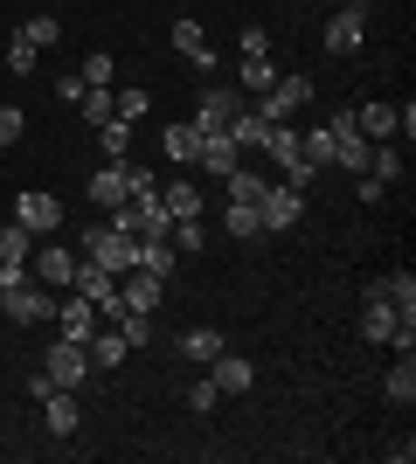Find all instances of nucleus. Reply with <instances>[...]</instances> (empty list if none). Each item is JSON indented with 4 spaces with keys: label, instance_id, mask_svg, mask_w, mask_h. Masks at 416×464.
I'll use <instances>...</instances> for the list:
<instances>
[{
    "label": "nucleus",
    "instance_id": "1",
    "mask_svg": "<svg viewBox=\"0 0 416 464\" xmlns=\"http://www.w3.org/2000/svg\"><path fill=\"white\" fill-rule=\"evenodd\" d=\"M83 256H91V264H104L111 277H125V271H139V236L98 222V229H83Z\"/></svg>",
    "mask_w": 416,
    "mask_h": 464
},
{
    "label": "nucleus",
    "instance_id": "2",
    "mask_svg": "<svg viewBox=\"0 0 416 464\" xmlns=\"http://www.w3.org/2000/svg\"><path fill=\"white\" fill-rule=\"evenodd\" d=\"M0 312H7L15 326H42V319H56V298H49V285H42V277L21 271L15 285L0 291Z\"/></svg>",
    "mask_w": 416,
    "mask_h": 464
},
{
    "label": "nucleus",
    "instance_id": "3",
    "mask_svg": "<svg viewBox=\"0 0 416 464\" xmlns=\"http://www.w3.org/2000/svg\"><path fill=\"white\" fill-rule=\"evenodd\" d=\"M305 104H313V77H285V70H277V83L271 91H257V104H250V111L257 118H271V125H292V111H305Z\"/></svg>",
    "mask_w": 416,
    "mask_h": 464
},
{
    "label": "nucleus",
    "instance_id": "4",
    "mask_svg": "<svg viewBox=\"0 0 416 464\" xmlns=\"http://www.w3.org/2000/svg\"><path fill=\"white\" fill-rule=\"evenodd\" d=\"M42 374L56 388H83L91 382V353H83V340H56V347L42 353Z\"/></svg>",
    "mask_w": 416,
    "mask_h": 464
},
{
    "label": "nucleus",
    "instance_id": "5",
    "mask_svg": "<svg viewBox=\"0 0 416 464\" xmlns=\"http://www.w3.org/2000/svg\"><path fill=\"white\" fill-rule=\"evenodd\" d=\"M368 7H375V0H347V7L326 21V56H354V49H361V35H368Z\"/></svg>",
    "mask_w": 416,
    "mask_h": 464
},
{
    "label": "nucleus",
    "instance_id": "6",
    "mask_svg": "<svg viewBox=\"0 0 416 464\" xmlns=\"http://www.w3.org/2000/svg\"><path fill=\"white\" fill-rule=\"evenodd\" d=\"M396 326H416V319H402V312L389 305V291H382V277H375V285H368V305H361V340H382V347H389Z\"/></svg>",
    "mask_w": 416,
    "mask_h": 464
},
{
    "label": "nucleus",
    "instance_id": "7",
    "mask_svg": "<svg viewBox=\"0 0 416 464\" xmlns=\"http://www.w3.org/2000/svg\"><path fill=\"white\" fill-rule=\"evenodd\" d=\"M15 222H21L28 236H56V229H63V201H56V194H42V188H28V194L15 201Z\"/></svg>",
    "mask_w": 416,
    "mask_h": 464
},
{
    "label": "nucleus",
    "instance_id": "8",
    "mask_svg": "<svg viewBox=\"0 0 416 464\" xmlns=\"http://www.w3.org/2000/svg\"><path fill=\"white\" fill-rule=\"evenodd\" d=\"M237 111H243V104H237V91H229V83H208L188 125H195V132H229V118H237Z\"/></svg>",
    "mask_w": 416,
    "mask_h": 464
},
{
    "label": "nucleus",
    "instance_id": "9",
    "mask_svg": "<svg viewBox=\"0 0 416 464\" xmlns=\"http://www.w3.org/2000/svg\"><path fill=\"white\" fill-rule=\"evenodd\" d=\"M28 277H42V285L49 291H70V277H77V250H70V243H42L35 256H28Z\"/></svg>",
    "mask_w": 416,
    "mask_h": 464
},
{
    "label": "nucleus",
    "instance_id": "10",
    "mask_svg": "<svg viewBox=\"0 0 416 464\" xmlns=\"http://www.w3.org/2000/svg\"><path fill=\"white\" fill-rule=\"evenodd\" d=\"M257 215H264V229H292L298 215H305V188H264Z\"/></svg>",
    "mask_w": 416,
    "mask_h": 464
},
{
    "label": "nucleus",
    "instance_id": "11",
    "mask_svg": "<svg viewBox=\"0 0 416 464\" xmlns=\"http://www.w3.org/2000/svg\"><path fill=\"white\" fill-rule=\"evenodd\" d=\"M42 423H49V437H77V423H83L77 395H70V388H49V395H42Z\"/></svg>",
    "mask_w": 416,
    "mask_h": 464
},
{
    "label": "nucleus",
    "instance_id": "12",
    "mask_svg": "<svg viewBox=\"0 0 416 464\" xmlns=\"http://www.w3.org/2000/svg\"><path fill=\"white\" fill-rule=\"evenodd\" d=\"M208 382H216L222 395H243V388L257 382V368H250V361H243V353H229V347H222L216 361H208Z\"/></svg>",
    "mask_w": 416,
    "mask_h": 464
},
{
    "label": "nucleus",
    "instance_id": "13",
    "mask_svg": "<svg viewBox=\"0 0 416 464\" xmlns=\"http://www.w3.org/2000/svg\"><path fill=\"white\" fill-rule=\"evenodd\" d=\"M56 319H63V340H91V333H98V305H91L83 291H70V298H63Z\"/></svg>",
    "mask_w": 416,
    "mask_h": 464
},
{
    "label": "nucleus",
    "instance_id": "14",
    "mask_svg": "<svg viewBox=\"0 0 416 464\" xmlns=\"http://www.w3.org/2000/svg\"><path fill=\"white\" fill-rule=\"evenodd\" d=\"M237 139L229 132H201V153H195V167H208V174H237Z\"/></svg>",
    "mask_w": 416,
    "mask_h": 464
},
{
    "label": "nucleus",
    "instance_id": "15",
    "mask_svg": "<svg viewBox=\"0 0 416 464\" xmlns=\"http://www.w3.org/2000/svg\"><path fill=\"white\" fill-rule=\"evenodd\" d=\"M174 49L195 63V70H216V63H222L216 49H208V35H201V21H174Z\"/></svg>",
    "mask_w": 416,
    "mask_h": 464
},
{
    "label": "nucleus",
    "instance_id": "16",
    "mask_svg": "<svg viewBox=\"0 0 416 464\" xmlns=\"http://www.w3.org/2000/svg\"><path fill=\"white\" fill-rule=\"evenodd\" d=\"M174 264H180L174 236H146V243H139V271L146 277H174Z\"/></svg>",
    "mask_w": 416,
    "mask_h": 464
},
{
    "label": "nucleus",
    "instance_id": "17",
    "mask_svg": "<svg viewBox=\"0 0 416 464\" xmlns=\"http://www.w3.org/2000/svg\"><path fill=\"white\" fill-rule=\"evenodd\" d=\"M160 208L174 215V222H188V215H201L208 201H201V188H195V180H167V188H160Z\"/></svg>",
    "mask_w": 416,
    "mask_h": 464
},
{
    "label": "nucleus",
    "instance_id": "18",
    "mask_svg": "<svg viewBox=\"0 0 416 464\" xmlns=\"http://www.w3.org/2000/svg\"><path fill=\"white\" fill-rule=\"evenodd\" d=\"M91 201H98L104 215L125 201V160H111V167H98V174H91Z\"/></svg>",
    "mask_w": 416,
    "mask_h": 464
},
{
    "label": "nucleus",
    "instance_id": "19",
    "mask_svg": "<svg viewBox=\"0 0 416 464\" xmlns=\"http://www.w3.org/2000/svg\"><path fill=\"white\" fill-rule=\"evenodd\" d=\"M119 298H125V312H153V305H160V277L125 271V277H119Z\"/></svg>",
    "mask_w": 416,
    "mask_h": 464
},
{
    "label": "nucleus",
    "instance_id": "20",
    "mask_svg": "<svg viewBox=\"0 0 416 464\" xmlns=\"http://www.w3.org/2000/svg\"><path fill=\"white\" fill-rule=\"evenodd\" d=\"M83 353H91V374H104V368H119L125 353V333H91V340H83Z\"/></svg>",
    "mask_w": 416,
    "mask_h": 464
},
{
    "label": "nucleus",
    "instance_id": "21",
    "mask_svg": "<svg viewBox=\"0 0 416 464\" xmlns=\"http://www.w3.org/2000/svg\"><path fill=\"white\" fill-rule=\"evenodd\" d=\"M354 132L375 139V146H382V139H396V104H361V111H354Z\"/></svg>",
    "mask_w": 416,
    "mask_h": 464
},
{
    "label": "nucleus",
    "instance_id": "22",
    "mask_svg": "<svg viewBox=\"0 0 416 464\" xmlns=\"http://www.w3.org/2000/svg\"><path fill=\"white\" fill-rule=\"evenodd\" d=\"M28 256H35V236L21 229H0V271H28Z\"/></svg>",
    "mask_w": 416,
    "mask_h": 464
},
{
    "label": "nucleus",
    "instance_id": "23",
    "mask_svg": "<svg viewBox=\"0 0 416 464\" xmlns=\"http://www.w3.org/2000/svg\"><path fill=\"white\" fill-rule=\"evenodd\" d=\"M160 146H167V160H180V167H195V153H201V132L188 125V118H180V125H167V132H160Z\"/></svg>",
    "mask_w": 416,
    "mask_h": 464
},
{
    "label": "nucleus",
    "instance_id": "24",
    "mask_svg": "<svg viewBox=\"0 0 416 464\" xmlns=\"http://www.w3.org/2000/svg\"><path fill=\"white\" fill-rule=\"evenodd\" d=\"M222 347H229V340H222L216 326H188V333H180V353H188V361H201V368H208Z\"/></svg>",
    "mask_w": 416,
    "mask_h": 464
},
{
    "label": "nucleus",
    "instance_id": "25",
    "mask_svg": "<svg viewBox=\"0 0 416 464\" xmlns=\"http://www.w3.org/2000/svg\"><path fill=\"white\" fill-rule=\"evenodd\" d=\"M382 388H389V402L410 409L416 402V353H396V368H389V382H382Z\"/></svg>",
    "mask_w": 416,
    "mask_h": 464
},
{
    "label": "nucleus",
    "instance_id": "26",
    "mask_svg": "<svg viewBox=\"0 0 416 464\" xmlns=\"http://www.w3.org/2000/svg\"><path fill=\"white\" fill-rule=\"evenodd\" d=\"M298 153H305V167H334V125H313V132H298Z\"/></svg>",
    "mask_w": 416,
    "mask_h": 464
},
{
    "label": "nucleus",
    "instance_id": "27",
    "mask_svg": "<svg viewBox=\"0 0 416 464\" xmlns=\"http://www.w3.org/2000/svg\"><path fill=\"white\" fill-rule=\"evenodd\" d=\"M222 229L237 236V243H250V236H264V215H257V201H229V215H222Z\"/></svg>",
    "mask_w": 416,
    "mask_h": 464
},
{
    "label": "nucleus",
    "instance_id": "28",
    "mask_svg": "<svg viewBox=\"0 0 416 464\" xmlns=\"http://www.w3.org/2000/svg\"><path fill=\"white\" fill-rule=\"evenodd\" d=\"M229 139H237V146H257V153H264V139H271V118H257L250 104H243V111L229 118Z\"/></svg>",
    "mask_w": 416,
    "mask_h": 464
},
{
    "label": "nucleus",
    "instance_id": "29",
    "mask_svg": "<svg viewBox=\"0 0 416 464\" xmlns=\"http://www.w3.org/2000/svg\"><path fill=\"white\" fill-rule=\"evenodd\" d=\"M83 118H91V125H104V118H119V91H111V83H91V91H83V104H77Z\"/></svg>",
    "mask_w": 416,
    "mask_h": 464
},
{
    "label": "nucleus",
    "instance_id": "30",
    "mask_svg": "<svg viewBox=\"0 0 416 464\" xmlns=\"http://www.w3.org/2000/svg\"><path fill=\"white\" fill-rule=\"evenodd\" d=\"M382 291H389V305L402 312V319H416V277L396 271V277H382Z\"/></svg>",
    "mask_w": 416,
    "mask_h": 464
},
{
    "label": "nucleus",
    "instance_id": "31",
    "mask_svg": "<svg viewBox=\"0 0 416 464\" xmlns=\"http://www.w3.org/2000/svg\"><path fill=\"white\" fill-rule=\"evenodd\" d=\"M119 333H125V347H146V340H160L153 312H119Z\"/></svg>",
    "mask_w": 416,
    "mask_h": 464
},
{
    "label": "nucleus",
    "instance_id": "32",
    "mask_svg": "<svg viewBox=\"0 0 416 464\" xmlns=\"http://www.w3.org/2000/svg\"><path fill=\"white\" fill-rule=\"evenodd\" d=\"M98 146H104V160H125V146H132V125H125V118H104V125H98Z\"/></svg>",
    "mask_w": 416,
    "mask_h": 464
},
{
    "label": "nucleus",
    "instance_id": "33",
    "mask_svg": "<svg viewBox=\"0 0 416 464\" xmlns=\"http://www.w3.org/2000/svg\"><path fill=\"white\" fill-rule=\"evenodd\" d=\"M167 236H174V250H180V256L208 250V229H201V215H188V222H174V229H167Z\"/></svg>",
    "mask_w": 416,
    "mask_h": 464
},
{
    "label": "nucleus",
    "instance_id": "34",
    "mask_svg": "<svg viewBox=\"0 0 416 464\" xmlns=\"http://www.w3.org/2000/svg\"><path fill=\"white\" fill-rule=\"evenodd\" d=\"M21 35L35 42V49H56V42H63V28H56V14H28V21H21Z\"/></svg>",
    "mask_w": 416,
    "mask_h": 464
},
{
    "label": "nucleus",
    "instance_id": "35",
    "mask_svg": "<svg viewBox=\"0 0 416 464\" xmlns=\"http://www.w3.org/2000/svg\"><path fill=\"white\" fill-rule=\"evenodd\" d=\"M277 83V63L271 56H243V91H271Z\"/></svg>",
    "mask_w": 416,
    "mask_h": 464
},
{
    "label": "nucleus",
    "instance_id": "36",
    "mask_svg": "<svg viewBox=\"0 0 416 464\" xmlns=\"http://www.w3.org/2000/svg\"><path fill=\"white\" fill-rule=\"evenodd\" d=\"M35 63H42V49H35L28 35H15V42H7V70H15V77H28Z\"/></svg>",
    "mask_w": 416,
    "mask_h": 464
},
{
    "label": "nucleus",
    "instance_id": "37",
    "mask_svg": "<svg viewBox=\"0 0 416 464\" xmlns=\"http://www.w3.org/2000/svg\"><path fill=\"white\" fill-rule=\"evenodd\" d=\"M368 174H375V180H402V153L389 146V139L375 146V160H368Z\"/></svg>",
    "mask_w": 416,
    "mask_h": 464
},
{
    "label": "nucleus",
    "instance_id": "38",
    "mask_svg": "<svg viewBox=\"0 0 416 464\" xmlns=\"http://www.w3.org/2000/svg\"><path fill=\"white\" fill-rule=\"evenodd\" d=\"M146 111H153V91H146V83L119 91V118H125V125H132V118H146Z\"/></svg>",
    "mask_w": 416,
    "mask_h": 464
},
{
    "label": "nucleus",
    "instance_id": "39",
    "mask_svg": "<svg viewBox=\"0 0 416 464\" xmlns=\"http://www.w3.org/2000/svg\"><path fill=\"white\" fill-rule=\"evenodd\" d=\"M77 77H83V83H111V77H119V63L98 49V56H83V63H77Z\"/></svg>",
    "mask_w": 416,
    "mask_h": 464
},
{
    "label": "nucleus",
    "instance_id": "40",
    "mask_svg": "<svg viewBox=\"0 0 416 464\" xmlns=\"http://www.w3.org/2000/svg\"><path fill=\"white\" fill-rule=\"evenodd\" d=\"M216 402H222V388L208 382V374H201V382H188V409H195V416H208Z\"/></svg>",
    "mask_w": 416,
    "mask_h": 464
},
{
    "label": "nucleus",
    "instance_id": "41",
    "mask_svg": "<svg viewBox=\"0 0 416 464\" xmlns=\"http://www.w3.org/2000/svg\"><path fill=\"white\" fill-rule=\"evenodd\" d=\"M264 188L271 180H257V174H229V201H264Z\"/></svg>",
    "mask_w": 416,
    "mask_h": 464
},
{
    "label": "nucleus",
    "instance_id": "42",
    "mask_svg": "<svg viewBox=\"0 0 416 464\" xmlns=\"http://www.w3.org/2000/svg\"><path fill=\"white\" fill-rule=\"evenodd\" d=\"M21 132H28V111H15V104H0V146H15Z\"/></svg>",
    "mask_w": 416,
    "mask_h": 464
},
{
    "label": "nucleus",
    "instance_id": "43",
    "mask_svg": "<svg viewBox=\"0 0 416 464\" xmlns=\"http://www.w3.org/2000/svg\"><path fill=\"white\" fill-rule=\"evenodd\" d=\"M83 91H91V83H83L77 70H63V77H56V97H63V104H83Z\"/></svg>",
    "mask_w": 416,
    "mask_h": 464
},
{
    "label": "nucleus",
    "instance_id": "44",
    "mask_svg": "<svg viewBox=\"0 0 416 464\" xmlns=\"http://www.w3.org/2000/svg\"><path fill=\"white\" fill-rule=\"evenodd\" d=\"M361 201H368V208H382V201H389V180H375V174H361Z\"/></svg>",
    "mask_w": 416,
    "mask_h": 464
},
{
    "label": "nucleus",
    "instance_id": "45",
    "mask_svg": "<svg viewBox=\"0 0 416 464\" xmlns=\"http://www.w3.org/2000/svg\"><path fill=\"white\" fill-rule=\"evenodd\" d=\"M237 49H243V56H271V35H264V28H243Z\"/></svg>",
    "mask_w": 416,
    "mask_h": 464
}]
</instances>
